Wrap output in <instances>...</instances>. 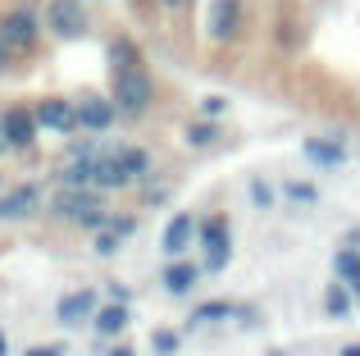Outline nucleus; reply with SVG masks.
Here are the masks:
<instances>
[{"label": "nucleus", "instance_id": "f257e3e1", "mask_svg": "<svg viewBox=\"0 0 360 356\" xmlns=\"http://www.w3.org/2000/svg\"><path fill=\"white\" fill-rule=\"evenodd\" d=\"M51 215H60V220L78 224V229H87V233H101L110 224L105 201H101V192H91V187H60V192L51 196Z\"/></svg>", "mask_w": 360, "mask_h": 356}, {"label": "nucleus", "instance_id": "f03ea898", "mask_svg": "<svg viewBox=\"0 0 360 356\" xmlns=\"http://www.w3.org/2000/svg\"><path fill=\"white\" fill-rule=\"evenodd\" d=\"M110 101H115V110L123 119H141L150 110V101H155V82H150V73L141 64L119 69L115 82H110Z\"/></svg>", "mask_w": 360, "mask_h": 356}, {"label": "nucleus", "instance_id": "7ed1b4c3", "mask_svg": "<svg viewBox=\"0 0 360 356\" xmlns=\"http://www.w3.org/2000/svg\"><path fill=\"white\" fill-rule=\"evenodd\" d=\"M46 32L60 37V42H82L91 32V18L82 0H46V14H41Z\"/></svg>", "mask_w": 360, "mask_h": 356}, {"label": "nucleus", "instance_id": "20e7f679", "mask_svg": "<svg viewBox=\"0 0 360 356\" xmlns=\"http://www.w3.org/2000/svg\"><path fill=\"white\" fill-rule=\"evenodd\" d=\"M0 37H5V46L9 51H32L37 46V37H41V14H37L32 5H14V9H5L0 14Z\"/></svg>", "mask_w": 360, "mask_h": 356}, {"label": "nucleus", "instance_id": "39448f33", "mask_svg": "<svg viewBox=\"0 0 360 356\" xmlns=\"http://www.w3.org/2000/svg\"><path fill=\"white\" fill-rule=\"evenodd\" d=\"M242 23H246L242 0H210V14H205V37H210V42L233 46L242 37Z\"/></svg>", "mask_w": 360, "mask_h": 356}, {"label": "nucleus", "instance_id": "423d86ee", "mask_svg": "<svg viewBox=\"0 0 360 356\" xmlns=\"http://www.w3.org/2000/svg\"><path fill=\"white\" fill-rule=\"evenodd\" d=\"M196 233H201V247H205V269L219 274V269L233 260V229H229V220H224V215H210Z\"/></svg>", "mask_w": 360, "mask_h": 356}, {"label": "nucleus", "instance_id": "0eeeda50", "mask_svg": "<svg viewBox=\"0 0 360 356\" xmlns=\"http://www.w3.org/2000/svg\"><path fill=\"white\" fill-rule=\"evenodd\" d=\"M0 133H5V142H9V151H32L37 146V115H32V106H9V110H0Z\"/></svg>", "mask_w": 360, "mask_h": 356}, {"label": "nucleus", "instance_id": "6e6552de", "mask_svg": "<svg viewBox=\"0 0 360 356\" xmlns=\"http://www.w3.org/2000/svg\"><path fill=\"white\" fill-rule=\"evenodd\" d=\"M37 128L46 133H78V101H64V96H46L32 106Z\"/></svg>", "mask_w": 360, "mask_h": 356}, {"label": "nucleus", "instance_id": "1a4fd4ad", "mask_svg": "<svg viewBox=\"0 0 360 356\" xmlns=\"http://www.w3.org/2000/svg\"><path fill=\"white\" fill-rule=\"evenodd\" d=\"M115 119H119V110H115V101H110V96L87 91V96L78 101V128H87V133H105Z\"/></svg>", "mask_w": 360, "mask_h": 356}, {"label": "nucleus", "instance_id": "9d476101", "mask_svg": "<svg viewBox=\"0 0 360 356\" xmlns=\"http://www.w3.org/2000/svg\"><path fill=\"white\" fill-rule=\"evenodd\" d=\"M41 205V187L37 183H18V187H9V192H0V220H27V215Z\"/></svg>", "mask_w": 360, "mask_h": 356}, {"label": "nucleus", "instance_id": "9b49d317", "mask_svg": "<svg viewBox=\"0 0 360 356\" xmlns=\"http://www.w3.org/2000/svg\"><path fill=\"white\" fill-rule=\"evenodd\" d=\"M96 311H101V297L91 293V288L69 293V297H60V302H55V320H60V324H82V320H91Z\"/></svg>", "mask_w": 360, "mask_h": 356}, {"label": "nucleus", "instance_id": "f8f14e48", "mask_svg": "<svg viewBox=\"0 0 360 356\" xmlns=\"http://www.w3.org/2000/svg\"><path fill=\"white\" fill-rule=\"evenodd\" d=\"M192 238H196V220H192V215H174V220L165 224V238H160V247H165L169 260H183V251L192 247Z\"/></svg>", "mask_w": 360, "mask_h": 356}, {"label": "nucleus", "instance_id": "ddd939ff", "mask_svg": "<svg viewBox=\"0 0 360 356\" xmlns=\"http://www.w3.org/2000/svg\"><path fill=\"white\" fill-rule=\"evenodd\" d=\"M91 187L96 192H115V187H128V174L115 160V151H96L91 155Z\"/></svg>", "mask_w": 360, "mask_h": 356}, {"label": "nucleus", "instance_id": "4468645a", "mask_svg": "<svg viewBox=\"0 0 360 356\" xmlns=\"http://www.w3.org/2000/svg\"><path fill=\"white\" fill-rule=\"evenodd\" d=\"M196 279H201V269H196L192 260H169V265H165V288L174 297H187L196 288Z\"/></svg>", "mask_w": 360, "mask_h": 356}, {"label": "nucleus", "instance_id": "2eb2a0df", "mask_svg": "<svg viewBox=\"0 0 360 356\" xmlns=\"http://www.w3.org/2000/svg\"><path fill=\"white\" fill-rule=\"evenodd\" d=\"M128 320H132V315H128V306H123V302H110V306H101V311L91 315V324H96L101 338H119V333L128 329Z\"/></svg>", "mask_w": 360, "mask_h": 356}, {"label": "nucleus", "instance_id": "dca6fc26", "mask_svg": "<svg viewBox=\"0 0 360 356\" xmlns=\"http://www.w3.org/2000/svg\"><path fill=\"white\" fill-rule=\"evenodd\" d=\"M333 269H338V279H342V288L360 302V251L356 247L338 251V256H333Z\"/></svg>", "mask_w": 360, "mask_h": 356}, {"label": "nucleus", "instance_id": "f3484780", "mask_svg": "<svg viewBox=\"0 0 360 356\" xmlns=\"http://www.w3.org/2000/svg\"><path fill=\"white\" fill-rule=\"evenodd\" d=\"M115 160L123 165L128 183H137V178H146V174H150V155L141 151V146H115Z\"/></svg>", "mask_w": 360, "mask_h": 356}, {"label": "nucleus", "instance_id": "a211bd4d", "mask_svg": "<svg viewBox=\"0 0 360 356\" xmlns=\"http://www.w3.org/2000/svg\"><path fill=\"white\" fill-rule=\"evenodd\" d=\"M306 155H310L315 165H324V170H333V165L347 160V151H342L338 142H328V137H310V142H306Z\"/></svg>", "mask_w": 360, "mask_h": 356}, {"label": "nucleus", "instance_id": "6ab92c4d", "mask_svg": "<svg viewBox=\"0 0 360 356\" xmlns=\"http://www.w3.org/2000/svg\"><path fill=\"white\" fill-rule=\"evenodd\" d=\"M132 64H141V55H137V46L128 42V37H115L110 42V69H132Z\"/></svg>", "mask_w": 360, "mask_h": 356}, {"label": "nucleus", "instance_id": "aec40b11", "mask_svg": "<svg viewBox=\"0 0 360 356\" xmlns=\"http://www.w3.org/2000/svg\"><path fill=\"white\" fill-rule=\"evenodd\" d=\"M352 306H356V297H352V293H347V288H342V284H333V288H328V293H324V311H328V315H333V320H342V315H347V311H352Z\"/></svg>", "mask_w": 360, "mask_h": 356}, {"label": "nucleus", "instance_id": "412c9836", "mask_svg": "<svg viewBox=\"0 0 360 356\" xmlns=\"http://www.w3.org/2000/svg\"><path fill=\"white\" fill-rule=\"evenodd\" d=\"M187 142H192V146H214V142H219V128H214L210 119H205V124H192V128H187Z\"/></svg>", "mask_w": 360, "mask_h": 356}, {"label": "nucleus", "instance_id": "4be33fe9", "mask_svg": "<svg viewBox=\"0 0 360 356\" xmlns=\"http://www.w3.org/2000/svg\"><path fill=\"white\" fill-rule=\"evenodd\" d=\"M229 315H233V306H229V302H210V306H196L192 320L201 324V320H229Z\"/></svg>", "mask_w": 360, "mask_h": 356}, {"label": "nucleus", "instance_id": "5701e85b", "mask_svg": "<svg viewBox=\"0 0 360 356\" xmlns=\"http://www.w3.org/2000/svg\"><path fill=\"white\" fill-rule=\"evenodd\" d=\"M150 343H155V352H160V356H174V352H178V343H183V338H178L174 329H155V338H150Z\"/></svg>", "mask_w": 360, "mask_h": 356}, {"label": "nucleus", "instance_id": "b1692460", "mask_svg": "<svg viewBox=\"0 0 360 356\" xmlns=\"http://www.w3.org/2000/svg\"><path fill=\"white\" fill-rule=\"evenodd\" d=\"M105 229H110V233H119V238H132V233H137V215H110Z\"/></svg>", "mask_w": 360, "mask_h": 356}, {"label": "nucleus", "instance_id": "393cba45", "mask_svg": "<svg viewBox=\"0 0 360 356\" xmlns=\"http://www.w3.org/2000/svg\"><path fill=\"white\" fill-rule=\"evenodd\" d=\"M283 196L288 201H319V192L310 183H283Z\"/></svg>", "mask_w": 360, "mask_h": 356}, {"label": "nucleus", "instance_id": "a878e982", "mask_svg": "<svg viewBox=\"0 0 360 356\" xmlns=\"http://www.w3.org/2000/svg\"><path fill=\"white\" fill-rule=\"evenodd\" d=\"M119 242H123V238H119V233H110V229H101V233H96V251H101V256H115Z\"/></svg>", "mask_w": 360, "mask_h": 356}, {"label": "nucleus", "instance_id": "bb28decb", "mask_svg": "<svg viewBox=\"0 0 360 356\" xmlns=\"http://www.w3.org/2000/svg\"><path fill=\"white\" fill-rule=\"evenodd\" d=\"M23 356H64V348L60 343H37V348H27Z\"/></svg>", "mask_w": 360, "mask_h": 356}, {"label": "nucleus", "instance_id": "cd10ccee", "mask_svg": "<svg viewBox=\"0 0 360 356\" xmlns=\"http://www.w3.org/2000/svg\"><path fill=\"white\" fill-rule=\"evenodd\" d=\"M224 106H229L224 96H205V101H201V115H205V119H210V115H224Z\"/></svg>", "mask_w": 360, "mask_h": 356}, {"label": "nucleus", "instance_id": "c85d7f7f", "mask_svg": "<svg viewBox=\"0 0 360 356\" xmlns=\"http://www.w3.org/2000/svg\"><path fill=\"white\" fill-rule=\"evenodd\" d=\"M251 196H255V205H269V201H274L269 183H260V178H255V183H251Z\"/></svg>", "mask_w": 360, "mask_h": 356}, {"label": "nucleus", "instance_id": "c756f323", "mask_svg": "<svg viewBox=\"0 0 360 356\" xmlns=\"http://www.w3.org/2000/svg\"><path fill=\"white\" fill-rule=\"evenodd\" d=\"M9 64H14V51H9L5 37H0V69H9Z\"/></svg>", "mask_w": 360, "mask_h": 356}, {"label": "nucleus", "instance_id": "7c9ffc66", "mask_svg": "<svg viewBox=\"0 0 360 356\" xmlns=\"http://www.w3.org/2000/svg\"><path fill=\"white\" fill-rule=\"evenodd\" d=\"M160 5H165V9H187L192 0H160Z\"/></svg>", "mask_w": 360, "mask_h": 356}, {"label": "nucleus", "instance_id": "2f4dec72", "mask_svg": "<svg viewBox=\"0 0 360 356\" xmlns=\"http://www.w3.org/2000/svg\"><path fill=\"white\" fill-rule=\"evenodd\" d=\"M0 356H9V333L0 329Z\"/></svg>", "mask_w": 360, "mask_h": 356}, {"label": "nucleus", "instance_id": "473e14b6", "mask_svg": "<svg viewBox=\"0 0 360 356\" xmlns=\"http://www.w3.org/2000/svg\"><path fill=\"white\" fill-rule=\"evenodd\" d=\"M342 356H360V343H347V348H342Z\"/></svg>", "mask_w": 360, "mask_h": 356}, {"label": "nucleus", "instance_id": "72a5a7b5", "mask_svg": "<svg viewBox=\"0 0 360 356\" xmlns=\"http://www.w3.org/2000/svg\"><path fill=\"white\" fill-rule=\"evenodd\" d=\"M110 356H137V352H132V348H123V343H119V348L110 352Z\"/></svg>", "mask_w": 360, "mask_h": 356}, {"label": "nucleus", "instance_id": "f704fd0d", "mask_svg": "<svg viewBox=\"0 0 360 356\" xmlns=\"http://www.w3.org/2000/svg\"><path fill=\"white\" fill-rule=\"evenodd\" d=\"M0 155H9V142H5V133H0Z\"/></svg>", "mask_w": 360, "mask_h": 356}, {"label": "nucleus", "instance_id": "c9c22d12", "mask_svg": "<svg viewBox=\"0 0 360 356\" xmlns=\"http://www.w3.org/2000/svg\"><path fill=\"white\" fill-rule=\"evenodd\" d=\"M0 187H5V183H0Z\"/></svg>", "mask_w": 360, "mask_h": 356}]
</instances>
